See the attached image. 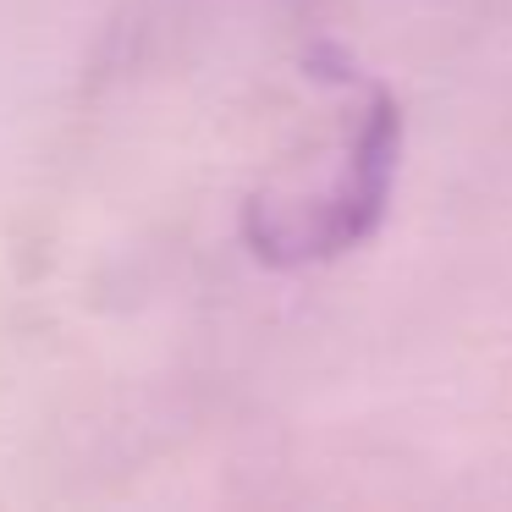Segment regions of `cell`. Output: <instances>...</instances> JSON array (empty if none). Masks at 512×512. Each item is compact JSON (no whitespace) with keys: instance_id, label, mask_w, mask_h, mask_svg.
<instances>
[{"instance_id":"1","label":"cell","mask_w":512,"mask_h":512,"mask_svg":"<svg viewBox=\"0 0 512 512\" xmlns=\"http://www.w3.org/2000/svg\"><path fill=\"white\" fill-rule=\"evenodd\" d=\"M397 155H402L397 105L380 89H364V100H358L353 122L342 133V155L331 166V182L254 193V204L243 215V237L254 248V259L298 270L358 248L386 215L391 182H397Z\"/></svg>"}]
</instances>
